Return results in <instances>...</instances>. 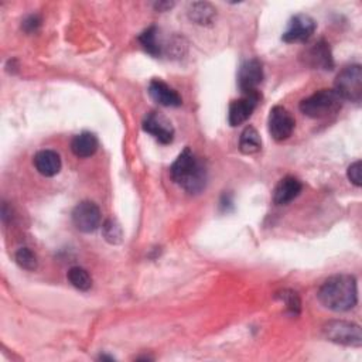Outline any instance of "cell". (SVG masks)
<instances>
[{"mask_svg":"<svg viewBox=\"0 0 362 362\" xmlns=\"http://www.w3.org/2000/svg\"><path fill=\"white\" fill-rule=\"evenodd\" d=\"M35 170L44 177H54L61 170V157L54 150H41L33 158Z\"/></svg>","mask_w":362,"mask_h":362,"instance_id":"15","label":"cell"},{"mask_svg":"<svg viewBox=\"0 0 362 362\" xmlns=\"http://www.w3.org/2000/svg\"><path fill=\"white\" fill-rule=\"evenodd\" d=\"M362 163L361 160H356L355 163H352L348 170H346V175H348V180L356 185V187H361L362 185Z\"/></svg>","mask_w":362,"mask_h":362,"instance_id":"24","label":"cell"},{"mask_svg":"<svg viewBox=\"0 0 362 362\" xmlns=\"http://www.w3.org/2000/svg\"><path fill=\"white\" fill-rule=\"evenodd\" d=\"M294 124H296L294 117L286 107L277 105L270 109L267 126H269L270 136L276 141H283L288 139L294 130Z\"/></svg>","mask_w":362,"mask_h":362,"instance_id":"7","label":"cell"},{"mask_svg":"<svg viewBox=\"0 0 362 362\" xmlns=\"http://www.w3.org/2000/svg\"><path fill=\"white\" fill-rule=\"evenodd\" d=\"M170 175L189 194L201 192L206 184V168L189 147H185L171 164Z\"/></svg>","mask_w":362,"mask_h":362,"instance_id":"2","label":"cell"},{"mask_svg":"<svg viewBox=\"0 0 362 362\" xmlns=\"http://www.w3.org/2000/svg\"><path fill=\"white\" fill-rule=\"evenodd\" d=\"M66 277H68V281H69L75 288H78V290H81V291H86V290H89L90 286H92V277H90V274H89L85 269H82V267H79V266L71 267V269L68 270V273H66Z\"/></svg>","mask_w":362,"mask_h":362,"instance_id":"20","label":"cell"},{"mask_svg":"<svg viewBox=\"0 0 362 362\" xmlns=\"http://www.w3.org/2000/svg\"><path fill=\"white\" fill-rule=\"evenodd\" d=\"M173 6H174L173 1H158V3L154 4V8L158 10V11H165V10L171 8Z\"/></svg>","mask_w":362,"mask_h":362,"instance_id":"26","label":"cell"},{"mask_svg":"<svg viewBox=\"0 0 362 362\" xmlns=\"http://www.w3.org/2000/svg\"><path fill=\"white\" fill-rule=\"evenodd\" d=\"M315 21L307 14H296L290 18L281 38L284 42H305L315 31Z\"/></svg>","mask_w":362,"mask_h":362,"instance_id":"9","label":"cell"},{"mask_svg":"<svg viewBox=\"0 0 362 362\" xmlns=\"http://www.w3.org/2000/svg\"><path fill=\"white\" fill-rule=\"evenodd\" d=\"M260 98H262L260 93H252V95H243V98L232 100L229 105V113H228L229 124L235 127L246 122L253 113V110L256 109Z\"/></svg>","mask_w":362,"mask_h":362,"instance_id":"11","label":"cell"},{"mask_svg":"<svg viewBox=\"0 0 362 362\" xmlns=\"http://www.w3.org/2000/svg\"><path fill=\"white\" fill-rule=\"evenodd\" d=\"M262 148V140L253 126H246L239 137V150L243 154H255Z\"/></svg>","mask_w":362,"mask_h":362,"instance_id":"18","label":"cell"},{"mask_svg":"<svg viewBox=\"0 0 362 362\" xmlns=\"http://www.w3.org/2000/svg\"><path fill=\"white\" fill-rule=\"evenodd\" d=\"M342 98L334 89H321L300 102L303 115L311 119H324L335 115L342 107Z\"/></svg>","mask_w":362,"mask_h":362,"instance_id":"3","label":"cell"},{"mask_svg":"<svg viewBox=\"0 0 362 362\" xmlns=\"http://www.w3.org/2000/svg\"><path fill=\"white\" fill-rule=\"evenodd\" d=\"M305 62L315 68V69H324L331 71L334 68V58L329 48V44L325 40H320L315 44H313L304 54Z\"/></svg>","mask_w":362,"mask_h":362,"instance_id":"12","label":"cell"},{"mask_svg":"<svg viewBox=\"0 0 362 362\" xmlns=\"http://www.w3.org/2000/svg\"><path fill=\"white\" fill-rule=\"evenodd\" d=\"M263 81V65L259 59L252 58L245 61L238 72V85L243 95L259 93L257 86Z\"/></svg>","mask_w":362,"mask_h":362,"instance_id":"8","label":"cell"},{"mask_svg":"<svg viewBox=\"0 0 362 362\" xmlns=\"http://www.w3.org/2000/svg\"><path fill=\"white\" fill-rule=\"evenodd\" d=\"M322 335L334 344L352 348H359L362 345L361 327L355 322L342 320L328 321L322 325Z\"/></svg>","mask_w":362,"mask_h":362,"instance_id":"4","label":"cell"},{"mask_svg":"<svg viewBox=\"0 0 362 362\" xmlns=\"http://www.w3.org/2000/svg\"><path fill=\"white\" fill-rule=\"evenodd\" d=\"M40 24H41V18H40L37 14H31V16H28V17L23 21L21 28H23L25 33L31 34V33H35V31L38 30Z\"/></svg>","mask_w":362,"mask_h":362,"instance_id":"25","label":"cell"},{"mask_svg":"<svg viewBox=\"0 0 362 362\" xmlns=\"http://www.w3.org/2000/svg\"><path fill=\"white\" fill-rule=\"evenodd\" d=\"M16 262L21 269L35 270L37 269V257L28 247H20L16 252Z\"/></svg>","mask_w":362,"mask_h":362,"instance_id":"23","label":"cell"},{"mask_svg":"<svg viewBox=\"0 0 362 362\" xmlns=\"http://www.w3.org/2000/svg\"><path fill=\"white\" fill-rule=\"evenodd\" d=\"M139 41L141 44V47L153 57H160L161 55V45L157 41V28L154 25L148 27L147 30H144L140 35H139Z\"/></svg>","mask_w":362,"mask_h":362,"instance_id":"19","label":"cell"},{"mask_svg":"<svg viewBox=\"0 0 362 362\" xmlns=\"http://www.w3.org/2000/svg\"><path fill=\"white\" fill-rule=\"evenodd\" d=\"M102 233H103V238L106 242H109L110 245H119L122 240H123V232H122V228L120 225L109 218L103 222L102 225Z\"/></svg>","mask_w":362,"mask_h":362,"instance_id":"21","label":"cell"},{"mask_svg":"<svg viewBox=\"0 0 362 362\" xmlns=\"http://www.w3.org/2000/svg\"><path fill=\"white\" fill-rule=\"evenodd\" d=\"M276 297L283 301V304L286 305L287 311L291 315H298L300 314L301 301H300V297H298V294L296 291H293V290H281L280 293L276 294Z\"/></svg>","mask_w":362,"mask_h":362,"instance_id":"22","label":"cell"},{"mask_svg":"<svg viewBox=\"0 0 362 362\" xmlns=\"http://www.w3.org/2000/svg\"><path fill=\"white\" fill-rule=\"evenodd\" d=\"M215 16H216V10L211 3L194 1L189 4L188 17L195 24H199V25L212 24V21L215 20Z\"/></svg>","mask_w":362,"mask_h":362,"instance_id":"17","label":"cell"},{"mask_svg":"<svg viewBox=\"0 0 362 362\" xmlns=\"http://www.w3.org/2000/svg\"><path fill=\"white\" fill-rule=\"evenodd\" d=\"M98 146H99L98 139L90 132H82V133L76 134L71 141L72 153L76 157H81V158H86V157L93 156L98 150Z\"/></svg>","mask_w":362,"mask_h":362,"instance_id":"16","label":"cell"},{"mask_svg":"<svg viewBox=\"0 0 362 362\" xmlns=\"http://www.w3.org/2000/svg\"><path fill=\"white\" fill-rule=\"evenodd\" d=\"M317 297L318 301L331 311H349L358 303L356 279L345 273L331 276L321 284Z\"/></svg>","mask_w":362,"mask_h":362,"instance_id":"1","label":"cell"},{"mask_svg":"<svg viewBox=\"0 0 362 362\" xmlns=\"http://www.w3.org/2000/svg\"><path fill=\"white\" fill-rule=\"evenodd\" d=\"M100 209L92 201H82L72 211V222L75 228L83 233L96 230L100 225Z\"/></svg>","mask_w":362,"mask_h":362,"instance_id":"6","label":"cell"},{"mask_svg":"<svg viewBox=\"0 0 362 362\" xmlns=\"http://www.w3.org/2000/svg\"><path fill=\"white\" fill-rule=\"evenodd\" d=\"M303 189V184L298 178L287 175L279 181L273 192V201L276 205H287L296 199Z\"/></svg>","mask_w":362,"mask_h":362,"instance_id":"14","label":"cell"},{"mask_svg":"<svg viewBox=\"0 0 362 362\" xmlns=\"http://www.w3.org/2000/svg\"><path fill=\"white\" fill-rule=\"evenodd\" d=\"M141 126L146 133L151 134L161 144H168L174 139V127L171 122L157 112L147 113L143 119Z\"/></svg>","mask_w":362,"mask_h":362,"instance_id":"10","label":"cell"},{"mask_svg":"<svg viewBox=\"0 0 362 362\" xmlns=\"http://www.w3.org/2000/svg\"><path fill=\"white\" fill-rule=\"evenodd\" d=\"M148 95L154 102H157L161 106L177 107V106H181L182 103V99L178 95V92L174 90L161 79H153L148 83Z\"/></svg>","mask_w":362,"mask_h":362,"instance_id":"13","label":"cell"},{"mask_svg":"<svg viewBox=\"0 0 362 362\" xmlns=\"http://www.w3.org/2000/svg\"><path fill=\"white\" fill-rule=\"evenodd\" d=\"M334 90L342 100L361 102L362 99V68L358 64L348 65L339 71L335 78Z\"/></svg>","mask_w":362,"mask_h":362,"instance_id":"5","label":"cell"}]
</instances>
